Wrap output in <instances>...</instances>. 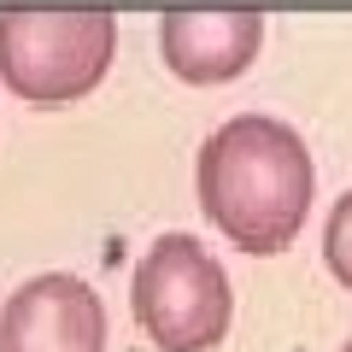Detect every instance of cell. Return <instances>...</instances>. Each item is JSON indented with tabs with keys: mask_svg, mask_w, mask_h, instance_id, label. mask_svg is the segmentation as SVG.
I'll use <instances>...</instances> for the list:
<instances>
[{
	"mask_svg": "<svg viewBox=\"0 0 352 352\" xmlns=\"http://www.w3.org/2000/svg\"><path fill=\"white\" fill-rule=\"evenodd\" d=\"M194 182H200L206 217L235 247L282 252L305 229L317 170H311V153H305L294 124L241 112L223 129H212V141L200 147Z\"/></svg>",
	"mask_w": 352,
	"mask_h": 352,
	"instance_id": "obj_1",
	"label": "cell"
},
{
	"mask_svg": "<svg viewBox=\"0 0 352 352\" xmlns=\"http://www.w3.org/2000/svg\"><path fill=\"white\" fill-rule=\"evenodd\" d=\"M118 53L112 6H0V82L30 106H71Z\"/></svg>",
	"mask_w": 352,
	"mask_h": 352,
	"instance_id": "obj_2",
	"label": "cell"
},
{
	"mask_svg": "<svg viewBox=\"0 0 352 352\" xmlns=\"http://www.w3.org/2000/svg\"><path fill=\"white\" fill-rule=\"evenodd\" d=\"M229 294L223 264L194 235H164L147 247L135 270V317L164 352H212L229 335Z\"/></svg>",
	"mask_w": 352,
	"mask_h": 352,
	"instance_id": "obj_3",
	"label": "cell"
},
{
	"mask_svg": "<svg viewBox=\"0 0 352 352\" xmlns=\"http://www.w3.org/2000/svg\"><path fill=\"white\" fill-rule=\"evenodd\" d=\"M0 352H106V305L82 276H30L0 305Z\"/></svg>",
	"mask_w": 352,
	"mask_h": 352,
	"instance_id": "obj_4",
	"label": "cell"
},
{
	"mask_svg": "<svg viewBox=\"0 0 352 352\" xmlns=\"http://www.w3.org/2000/svg\"><path fill=\"white\" fill-rule=\"evenodd\" d=\"M264 12L258 6H164L159 47L182 82H229L258 59Z\"/></svg>",
	"mask_w": 352,
	"mask_h": 352,
	"instance_id": "obj_5",
	"label": "cell"
},
{
	"mask_svg": "<svg viewBox=\"0 0 352 352\" xmlns=\"http://www.w3.org/2000/svg\"><path fill=\"white\" fill-rule=\"evenodd\" d=\"M323 252H329V270H335V282H340V288H352V194H340L335 212H329Z\"/></svg>",
	"mask_w": 352,
	"mask_h": 352,
	"instance_id": "obj_6",
	"label": "cell"
},
{
	"mask_svg": "<svg viewBox=\"0 0 352 352\" xmlns=\"http://www.w3.org/2000/svg\"><path fill=\"white\" fill-rule=\"evenodd\" d=\"M346 352H352V346H346Z\"/></svg>",
	"mask_w": 352,
	"mask_h": 352,
	"instance_id": "obj_7",
	"label": "cell"
}]
</instances>
